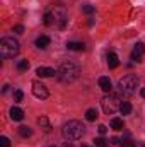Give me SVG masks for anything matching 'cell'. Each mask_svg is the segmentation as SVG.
<instances>
[{"label":"cell","mask_w":145,"mask_h":147,"mask_svg":"<svg viewBox=\"0 0 145 147\" xmlns=\"http://www.w3.org/2000/svg\"><path fill=\"white\" fill-rule=\"evenodd\" d=\"M14 31H15L17 34H22V33H24V26H21V24H19V26H15V28H14Z\"/></svg>","instance_id":"83f0119b"},{"label":"cell","mask_w":145,"mask_h":147,"mask_svg":"<svg viewBox=\"0 0 145 147\" xmlns=\"http://www.w3.org/2000/svg\"><path fill=\"white\" fill-rule=\"evenodd\" d=\"M63 147H73V144H72V142H67V144H65Z\"/></svg>","instance_id":"4dcf8cb0"},{"label":"cell","mask_w":145,"mask_h":147,"mask_svg":"<svg viewBox=\"0 0 145 147\" xmlns=\"http://www.w3.org/2000/svg\"><path fill=\"white\" fill-rule=\"evenodd\" d=\"M94 10H96L94 5H89V3H87V5H82V12H84V14H92Z\"/></svg>","instance_id":"603a6c76"},{"label":"cell","mask_w":145,"mask_h":147,"mask_svg":"<svg viewBox=\"0 0 145 147\" xmlns=\"http://www.w3.org/2000/svg\"><path fill=\"white\" fill-rule=\"evenodd\" d=\"M111 144H114V146H119V144H121V140H118L116 137H113V139H111Z\"/></svg>","instance_id":"f1b7e54d"},{"label":"cell","mask_w":145,"mask_h":147,"mask_svg":"<svg viewBox=\"0 0 145 147\" xmlns=\"http://www.w3.org/2000/svg\"><path fill=\"white\" fill-rule=\"evenodd\" d=\"M119 111H121V115H130V113H132V105H130L128 101H121Z\"/></svg>","instance_id":"e0dca14e"},{"label":"cell","mask_w":145,"mask_h":147,"mask_svg":"<svg viewBox=\"0 0 145 147\" xmlns=\"http://www.w3.org/2000/svg\"><path fill=\"white\" fill-rule=\"evenodd\" d=\"M140 96H142V98H145V87H142V89H140Z\"/></svg>","instance_id":"f546056e"},{"label":"cell","mask_w":145,"mask_h":147,"mask_svg":"<svg viewBox=\"0 0 145 147\" xmlns=\"http://www.w3.org/2000/svg\"><path fill=\"white\" fill-rule=\"evenodd\" d=\"M33 94L36 96L38 99H46L48 98V89H46V86L44 84H41V82H33Z\"/></svg>","instance_id":"52a82bcc"},{"label":"cell","mask_w":145,"mask_h":147,"mask_svg":"<svg viewBox=\"0 0 145 147\" xmlns=\"http://www.w3.org/2000/svg\"><path fill=\"white\" fill-rule=\"evenodd\" d=\"M38 125L43 127L44 132H50V130H51V125H50V121H48L46 116H39V118H38Z\"/></svg>","instance_id":"9a60e30c"},{"label":"cell","mask_w":145,"mask_h":147,"mask_svg":"<svg viewBox=\"0 0 145 147\" xmlns=\"http://www.w3.org/2000/svg\"><path fill=\"white\" fill-rule=\"evenodd\" d=\"M82 147H89V146H82Z\"/></svg>","instance_id":"1f68e13d"},{"label":"cell","mask_w":145,"mask_h":147,"mask_svg":"<svg viewBox=\"0 0 145 147\" xmlns=\"http://www.w3.org/2000/svg\"><path fill=\"white\" fill-rule=\"evenodd\" d=\"M99 87H101L106 94H109V92H111V89H113L111 79H109V77H99Z\"/></svg>","instance_id":"30bf717a"},{"label":"cell","mask_w":145,"mask_h":147,"mask_svg":"<svg viewBox=\"0 0 145 147\" xmlns=\"http://www.w3.org/2000/svg\"><path fill=\"white\" fill-rule=\"evenodd\" d=\"M51 16H53V24H55V28L63 29L65 24H67V12H65V9H63V7H55V9L51 10Z\"/></svg>","instance_id":"8992f818"},{"label":"cell","mask_w":145,"mask_h":147,"mask_svg":"<svg viewBox=\"0 0 145 147\" xmlns=\"http://www.w3.org/2000/svg\"><path fill=\"white\" fill-rule=\"evenodd\" d=\"M36 46H38V48H41V50L48 48V46H50V38H48V36H39L36 39Z\"/></svg>","instance_id":"5bb4252c"},{"label":"cell","mask_w":145,"mask_h":147,"mask_svg":"<svg viewBox=\"0 0 145 147\" xmlns=\"http://www.w3.org/2000/svg\"><path fill=\"white\" fill-rule=\"evenodd\" d=\"M19 50H21V46H19V41L17 39H14V38H10V36H5V38L0 39V55L3 58L15 57L19 53Z\"/></svg>","instance_id":"277c9868"},{"label":"cell","mask_w":145,"mask_h":147,"mask_svg":"<svg viewBox=\"0 0 145 147\" xmlns=\"http://www.w3.org/2000/svg\"><path fill=\"white\" fill-rule=\"evenodd\" d=\"M44 24H46V26H51V24H53V16H51V12H46V14H44Z\"/></svg>","instance_id":"cb8c5ba5"},{"label":"cell","mask_w":145,"mask_h":147,"mask_svg":"<svg viewBox=\"0 0 145 147\" xmlns=\"http://www.w3.org/2000/svg\"><path fill=\"white\" fill-rule=\"evenodd\" d=\"M0 146H2V147H9V146H10V140L3 135V137H0Z\"/></svg>","instance_id":"d4e9b609"},{"label":"cell","mask_w":145,"mask_h":147,"mask_svg":"<svg viewBox=\"0 0 145 147\" xmlns=\"http://www.w3.org/2000/svg\"><path fill=\"white\" fill-rule=\"evenodd\" d=\"M67 48L72 50V51H84V50H85L84 43H79V41H68V43H67Z\"/></svg>","instance_id":"7c38bea8"},{"label":"cell","mask_w":145,"mask_h":147,"mask_svg":"<svg viewBox=\"0 0 145 147\" xmlns=\"http://www.w3.org/2000/svg\"><path fill=\"white\" fill-rule=\"evenodd\" d=\"M62 134H63V137L67 140H79L85 134V127L80 121H77V120H70V121H67L63 125Z\"/></svg>","instance_id":"7a4b0ae2"},{"label":"cell","mask_w":145,"mask_h":147,"mask_svg":"<svg viewBox=\"0 0 145 147\" xmlns=\"http://www.w3.org/2000/svg\"><path fill=\"white\" fill-rule=\"evenodd\" d=\"M85 118H87L89 121H94V120L97 118V110H94V108L87 110V111H85Z\"/></svg>","instance_id":"ac0fdd59"},{"label":"cell","mask_w":145,"mask_h":147,"mask_svg":"<svg viewBox=\"0 0 145 147\" xmlns=\"http://www.w3.org/2000/svg\"><path fill=\"white\" fill-rule=\"evenodd\" d=\"M108 65H109V69H116L119 65V58H118L116 53H109L108 55Z\"/></svg>","instance_id":"4fadbf2b"},{"label":"cell","mask_w":145,"mask_h":147,"mask_svg":"<svg viewBox=\"0 0 145 147\" xmlns=\"http://www.w3.org/2000/svg\"><path fill=\"white\" fill-rule=\"evenodd\" d=\"M22 98H24V92H22L21 89L14 91V101H15V103H21V101H22Z\"/></svg>","instance_id":"44dd1931"},{"label":"cell","mask_w":145,"mask_h":147,"mask_svg":"<svg viewBox=\"0 0 145 147\" xmlns=\"http://www.w3.org/2000/svg\"><path fill=\"white\" fill-rule=\"evenodd\" d=\"M19 134H21V137H31L33 135V130L29 127H21L19 128Z\"/></svg>","instance_id":"d6986e66"},{"label":"cell","mask_w":145,"mask_h":147,"mask_svg":"<svg viewBox=\"0 0 145 147\" xmlns=\"http://www.w3.org/2000/svg\"><path fill=\"white\" fill-rule=\"evenodd\" d=\"M101 106H103V111L106 113V115H114L116 111L119 110V106H121V101H119V98L118 96H114V94H106L103 99H101Z\"/></svg>","instance_id":"5b68a950"},{"label":"cell","mask_w":145,"mask_h":147,"mask_svg":"<svg viewBox=\"0 0 145 147\" xmlns=\"http://www.w3.org/2000/svg\"><path fill=\"white\" fill-rule=\"evenodd\" d=\"M82 72L80 65L73 60H65L62 62V65L58 67L56 70V77L62 80V82H73L75 79H79V75Z\"/></svg>","instance_id":"6da1fadb"},{"label":"cell","mask_w":145,"mask_h":147,"mask_svg":"<svg viewBox=\"0 0 145 147\" xmlns=\"http://www.w3.org/2000/svg\"><path fill=\"white\" fill-rule=\"evenodd\" d=\"M51 147H58V146H51Z\"/></svg>","instance_id":"d6a6232c"},{"label":"cell","mask_w":145,"mask_h":147,"mask_svg":"<svg viewBox=\"0 0 145 147\" xmlns=\"http://www.w3.org/2000/svg\"><path fill=\"white\" fill-rule=\"evenodd\" d=\"M36 74L41 79H44V77H53V75H56V70L51 69V67H38Z\"/></svg>","instance_id":"9c48e42d"},{"label":"cell","mask_w":145,"mask_h":147,"mask_svg":"<svg viewBox=\"0 0 145 147\" xmlns=\"http://www.w3.org/2000/svg\"><path fill=\"white\" fill-rule=\"evenodd\" d=\"M137 87H138V79L133 74H128V75H125V77H121L118 80V91H119V94L132 96V94L137 92Z\"/></svg>","instance_id":"3957f363"},{"label":"cell","mask_w":145,"mask_h":147,"mask_svg":"<svg viewBox=\"0 0 145 147\" xmlns=\"http://www.w3.org/2000/svg\"><path fill=\"white\" fill-rule=\"evenodd\" d=\"M142 147H145V144H144V146H142Z\"/></svg>","instance_id":"836d02e7"},{"label":"cell","mask_w":145,"mask_h":147,"mask_svg":"<svg viewBox=\"0 0 145 147\" xmlns=\"http://www.w3.org/2000/svg\"><path fill=\"white\" fill-rule=\"evenodd\" d=\"M97 130H99V134H101V135H104V134L108 132V127H106V125H99V127H97Z\"/></svg>","instance_id":"4316f807"},{"label":"cell","mask_w":145,"mask_h":147,"mask_svg":"<svg viewBox=\"0 0 145 147\" xmlns=\"http://www.w3.org/2000/svg\"><path fill=\"white\" fill-rule=\"evenodd\" d=\"M10 118H12L14 121H21V120L24 118V111L21 110V108H17V106L12 108V110H10Z\"/></svg>","instance_id":"8fae6325"},{"label":"cell","mask_w":145,"mask_h":147,"mask_svg":"<svg viewBox=\"0 0 145 147\" xmlns=\"http://www.w3.org/2000/svg\"><path fill=\"white\" fill-rule=\"evenodd\" d=\"M145 53V45L142 41H138L135 46H133V51H132V60H135V62H140V58L144 57Z\"/></svg>","instance_id":"ba28073f"},{"label":"cell","mask_w":145,"mask_h":147,"mask_svg":"<svg viewBox=\"0 0 145 147\" xmlns=\"http://www.w3.org/2000/svg\"><path fill=\"white\" fill-rule=\"evenodd\" d=\"M17 69H19V70H28V69H29V62H28V60H21V62L17 63Z\"/></svg>","instance_id":"7402d4cb"},{"label":"cell","mask_w":145,"mask_h":147,"mask_svg":"<svg viewBox=\"0 0 145 147\" xmlns=\"http://www.w3.org/2000/svg\"><path fill=\"white\" fill-rule=\"evenodd\" d=\"M111 128L113 130H123V120L121 118H118V116H114V118H111Z\"/></svg>","instance_id":"2e32d148"},{"label":"cell","mask_w":145,"mask_h":147,"mask_svg":"<svg viewBox=\"0 0 145 147\" xmlns=\"http://www.w3.org/2000/svg\"><path fill=\"white\" fill-rule=\"evenodd\" d=\"M94 146H96V147H109V142L106 140V139L99 137V139H96V140H94Z\"/></svg>","instance_id":"ffe728a7"},{"label":"cell","mask_w":145,"mask_h":147,"mask_svg":"<svg viewBox=\"0 0 145 147\" xmlns=\"http://www.w3.org/2000/svg\"><path fill=\"white\" fill-rule=\"evenodd\" d=\"M119 147H135V144H133L132 140H121Z\"/></svg>","instance_id":"484cf974"}]
</instances>
